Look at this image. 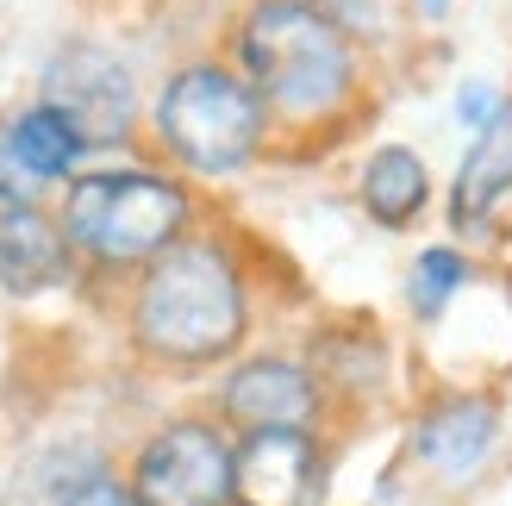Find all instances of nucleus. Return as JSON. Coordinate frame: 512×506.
<instances>
[{"label": "nucleus", "instance_id": "obj_13", "mask_svg": "<svg viewBox=\"0 0 512 506\" xmlns=\"http://www.w3.org/2000/svg\"><path fill=\"white\" fill-rule=\"evenodd\" d=\"M356 200H363V213L381 225V232H406V225H419L425 207H431V169L413 144H381L369 150L363 175H356Z\"/></svg>", "mask_w": 512, "mask_h": 506}, {"label": "nucleus", "instance_id": "obj_6", "mask_svg": "<svg viewBox=\"0 0 512 506\" xmlns=\"http://www.w3.org/2000/svg\"><path fill=\"white\" fill-rule=\"evenodd\" d=\"M38 94H44V100H57V107L88 132L94 150H119L125 138L138 132V113H144L138 69L125 63L113 44H94V38L63 44L57 57L44 63Z\"/></svg>", "mask_w": 512, "mask_h": 506}, {"label": "nucleus", "instance_id": "obj_9", "mask_svg": "<svg viewBox=\"0 0 512 506\" xmlns=\"http://www.w3.org/2000/svg\"><path fill=\"white\" fill-rule=\"evenodd\" d=\"M500 400L494 394H444L413 425V463L438 482H469L500 444Z\"/></svg>", "mask_w": 512, "mask_h": 506}, {"label": "nucleus", "instance_id": "obj_14", "mask_svg": "<svg viewBox=\"0 0 512 506\" xmlns=\"http://www.w3.org/2000/svg\"><path fill=\"white\" fill-rule=\"evenodd\" d=\"M469 282H475V263L463 257V250L456 244H425L413 257V269H406V307H413L419 325H431V319L450 313V300Z\"/></svg>", "mask_w": 512, "mask_h": 506}, {"label": "nucleus", "instance_id": "obj_3", "mask_svg": "<svg viewBox=\"0 0 512 506\" xmlns=\"http://www.w3.org/2000/svg\"><path fill=\"white\" fill-rule=\"evenodd\" d=\"M150 132L182 175L232 182L263 157L275 119L232 57H188L150 94Z\"/></svg>", "mask_w": 512, "mask_h": 506}, {"label": "nucleus", "instance_id": "obj_17", "mask_svg": "<svg viewBox=\"0 0 512 506\" xmlns=\"http://www.w3.org/2000/svg\"><path fill=\"white\" fill-rule=\"evenodd\" d=\"M38 182L25 175V163L13 157V144H7V132H0V207H38Z\"/></svg>", "mask_w": 512, "mask_h": 506}, {"label": "nucleus", "instance_id": "obj_1", "mask_svg": "<svg viewBox=\"0 0 512 506\" xmlns=\"http://www.w3.org/2000/svg\"><path fill=\"white\" fill-rule=\"evenodd\" d=\"M225 44L275 132H331L363 100L369 44L331 0H244Z\"/></svg>", "mask_w": 512, "mask_h": 506}, {"label": "nucleus", "instance_id": "obj_8", "mask_svg": "<svg viewBox=\"0 0 512 506\" xmlns=\"http://www.w3.org/2000/svg\"><path fill=\"white\" fill-rule=\"evenodd\" d=\"M325 444L313 432H244L232 469V506H319Z\"/></svg>", "mask_w": 512, "mask_h": 506}, {"label": "nucleus", "instance_id": "obj_7", "mask_svg": "<svg viewBox=\"0 0 512 506\" xmlns=\"http://www.w3.org/2000/svg\"><path fill=\"white\" fill-rule=\"evenodd\" d=\"M219 419L238 432H313L325 419V382L294 357H244L219 382Z\"/></svg>", "mask_w": 512, "mask_h": 506}, {"label": "nucleus", "instance_id": "obj_11", "mask_svg": "<svg viewBox=\"0 0 512 506\" xmlns=\"http://www.w3.org/2000/svg\"><path fill=\"white\" fill-rule=\"evenodd\" d=\"M0 132H7L13 157L25 163V175H32L38 188H50V182H75V175H82V163L94 157L88 132L57 107V100H44V94L25 100L19 113L0 119Z\"/></svg>", "mask_w": 512, "mask_h": 506}, {"label": "nucleus", "instance_id": "obj_16", "mask_svg": "<svg viewBox=\"0 0 512 506\" xmlns=\"http://www.w3.org/2000/svg\"><path fill=\"white\" fill-rule=\"evenodd\" d=\"M57 506H144V500H138V488H132V482H119V475L94 469V475H82L75 488H63V494H57Z\"/></svg>", "mask_w": 512, "mask_h": 506}, {"label": "nucleus", "instance_id": "obj_5", "mask_svg": "<svg viewBox=\"0 0 512 506\" xmlns=\"http://www.w3.org/2000/svg\"><path fill=\"white\" fill-rule=\"evenodd\" d=\"M238 444L219 419H169L138 444L132 488L144 506H232Z\"/></svg>", "mask_w": 512, "mask_h": 506}, {"label": "nucleus", "instance_id": "obj_4", "mask_svg": "<svg viewBox=\"0 0 512 506\" xmlns=\"http://www.w3.org/2000/svg\"><path fill=\"white\" fill-rule=\"evenodd\" d=\"M63 232L94 269H144L175 238H188L194 194L163 169H82L63 182Z\"/></svg>", "mask_w": 512, "mask_h": 506}, {"label": "nucleus", "instance_id": "obj_18", "mask_svg": "<svg viewBox=\"0 0 512 506\" xmlns=\"http://www.w3.org/2000/svg\"><path fill=\"white\" fill-rule=\"evenodd\" d=\"M413 13H419L425 25H444V19L456 13V0H413Z\"/></svg>", "mask_w": 512, "mask_h": 506}, {"label": "nucleus", "instance_id": "obj_10", "mask_svg": "<svg viewBox=\"0 0 512 506\" xmlns=\"http://www.w3.org/2000/svg\"><path fill=\"white\" fill-rule=\"evenodd\" d=\"M75 269V244L50 207H0V288L7 294H50Z\"/></svg>", "mask_w": 512, "mask_h": 506}, {"label": "nucleus", "instance_id": "obj_12", "mask_svg": "<svg viewBox=\"0 0 512 506\" xmlns=\"http://www.w3.org/2000/svg\"><path fill=\"white\" fill-rule=\"evenodd\" d=\"M506 194H512V107L494 125L469 132V150H463L456 182H450V225L456 232H481L500 213Z\"/></svg>", "mask_w": 512, "mask_h": 506}, {"label": "nucleus", "instance_id": "obj_2", "mask_svg": "<svg viewBox=\"0 0 512 506\" xmlns=\"http://www.w3.org/2000/svg\"><path fill=\"white\" fill-rule=\"evenodd\" d=\"M250 332V282L219 238H175L138 269L132 344L163 369H213Z\"/></svg>", "mask_w": 512, "mask_h": 506}, {"label": "nucleus", "instance_id": "obj_15", "mask_svg": "<svg viewBox=\"0 0 512 506\" xmlns=\"http://www.w3.org/2000/svg\"><path fill=\"white\" fill-rule=\"evenodd\" d=\"M506 107H512V94H506L500 82H488V75H469V82L456 88V125H463V132H481V125H494Z\"/></svg>", "mask_w": 512, "mask_h": 506}]
</instances>
